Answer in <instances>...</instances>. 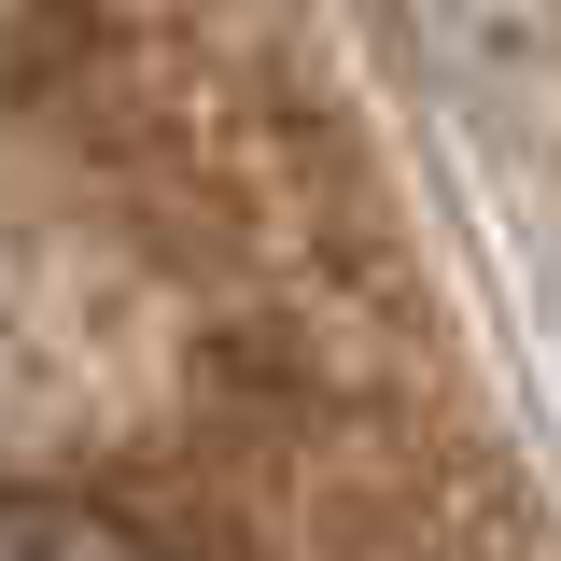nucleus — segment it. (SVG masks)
Segmentation results:
<instances>
[{"label":"nucleus","mask_w":561,"mask_h":561,"mask_svg":"<svg viewBox=\"0 0 561 561\" xmlns=\"http://www.w3.org/2000/svg\"><path fill=\"white\" fill-rule=\"evenodd\" d=\"M0 561H154V548L99 491H0Z\"/></svg>","instance_id":"nucleus-1"}]
</instances>
